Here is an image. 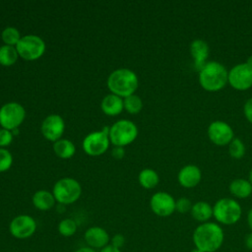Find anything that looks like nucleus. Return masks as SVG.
<instances>
[{"label":"nucleus","mask_w":252,"mask_h":252,"mask_svg":"<svg viewBox=\"0 0 252 252\" xmlns=\"http://www.w3.org/2000/svg\"><path fill=\"white\" fill-rule=\"evenodd\" d=\"M192 240L195 248L203 252H216L222 246L223 229L218 222L200 223L193 231Z\"/></svg>","instance_id":"nucleus-1"},{"label":"nucleus","mask_w":252,"mask_h":252,"mask_svg":"<svg viewBox=\"0 0 252 252\" xmlns=\"http://www.w3.org/2000/svg\"><path fill=\"white\" fill-rule=\"evenodd\" d=\"M228 83V71L218 61H209L199 71V84L207 92H218Z\"/></svg>","instance_id":"nucleus-2"},{"label":"nucleus","mask_w":252,"mask_h":252,"mask_svg":"<svg viewBox=\"0 0 252 252\" xmlns=\"http://www.w3.org/2000/svg\"><path fill=\"white\" fill-rule=\"evenodd\" d=\"M138 85L137 75L132 70L126 68L113 71L107 79V87L110 92L124 98L134 94Z\"/></svg>","instance_id":"nucleus-3"},{"label":"nucleus","mask_w":252,"mask_h":252,"mask_svg":"<svg viewBox=\"0 0 252 252\" xmlns=\"http://www.w3.org/2000/svg\"><path fill=\"white\" fill-rule=\"evenodd\" d=\"M242 210L239 203L231 198H220L213 206V217L219 224L232 225L241 218Z\"/></svg>","instance_id":"nucleus-4"},{"label":"nucleus","mask_w":252,"mask_h":252,"mask_svg":"<svg viewBox=\"0 0 252 252\" xmlns=\"http://www.w3.org/2000/svg\"><path fill=\"white\" fill-rule=\"evenodd\" d=\"M138 136L137 126L130 120H119L109 128V141L116 147H124Z\"/></svg>","instance_id":"nucleus-5"},{"label":"nucleus","mask_w":252,"mask_h":252,"mask_svg":"<svg viewBox=\"0 0 252 252\" xmlns=\"http://www.w3.org/2000/svg\"><path fill=\"white\" fill-rule=\"evenodd\" d=\"M82 193L80 183L73 178H62L58 180L53 187V196L57 202L69 205L76 202Z\"/></svg>","instance_id":"nucleus-6"},{"label":"nucleus","mask_w":252,"mask_h":252,"mask_svg":"<svg viewBox=\"0 0 252 252\" xmlns=\"http://www.w3.org/2000/svg\"><path fill=\"white\" fill-rule=\"evenodd\" d=\"M16 49L22 58L32 61L36 60L43 55L45 51V43L39 36L30 34L21 37L16 45Z\"/></svg>","instance_id":"nucleus-7"},{"label":"nucleus","mask_w":252,"mask_h":252,"mask_svg":"<svg viewBox=\"0 0 252 252\" xmlns=\"http://www.w3.org/2000/svg\"><path fill=\"white\" fill-rule=\"evenodd\" d=\"M25 108L18 102H8L0 108V125L3 129L16 130L24 121Z\"/></svg>","instance_id":"nucleus-8"},{"label":"nucleus","mask_w":252,"mask_h":252,"mask_svg":"<svg viewBox=\"0 0 252 252\" xmlns=\"http://www.w3.org/2000/svg\"><path fill=\"white\" fill-rule=\"evenodd\" d=\"M109 129L104 127L101 131L92 132L83 141V149L89 156L102 155L109 147Z\"/></svg>","instance_id":"nucleus-9"},{"label":"nucleus","mask_w":252,"mask_h":252,"mask_svg":"<svg viewBox=\"0 0 252 252\" xmlns=\"http://www.w3.org/2000/svg\"><path fill=\"white\" fill-rule=\"evenodd\" d=\"M228 84L237 91H246L252 87V67L239 63L228 71Z\"/></svg>","instance_id":"nucleus-10"},{"label":"nucleus","mask_w":252,"mask_h":252,"mask_svg":"<svg viewBox=\"0 0 252 252\" xmlns=\"http://www.w3.org/2000/svg\"><path fill=\"white\" fill-rule=\"evenodd\" d=\"M36 230L34 219L29 215H20L15 217L10 224L9 231L12 236L18 239H26L33 235Z\"/></svg>","instance_id":"nucleus-11"},{"label":"nucleus","mask_w":252,"mask_h":252,"mask_svg":"<svg viewBox=\"0 0 252 252\" xmlns=\"http://www.w3.org/2000/svg\"><path fill=\"white\" fill-rule=\"evenodd\" d=\"M207 132L210 141L217 146L228 145L234 138L231 126L220 120H216L210 123Z\"/></svg>","instance_id":"nucleus-12"},{"label":"nucleus","mask_w":252,"mask_h":252,"mask_svg":"<svg viewBox=\"0 0 252 252\" xmlns=\"http://www.w3.org/2000/svg\"><path fill=\"white\" fill-rule=\"evenodd\" d=\"M150 207L158 217H169L175 212V200L166 192H157L150 200Z\"/></svg>","instance_id":"nucleus-13"},{"label":"nucleus","mask_w":252,"mask_h":252,"mask_svg":"<svg viewBox=\"0 0 252 252\" xmlns=\"http://www.w3.org/2000/svg\"><path fill=\"white\" fill-rule=\"evenodd\" d=\"M65 129V124L60 115H48L41 124V133L45 139L56 142L60 140Z\"/></svg>","instance_id":"nucleus-14"},{"label":"nucleus","mask_w":252,"mask_h":252,"mask_svg":"<svg viewBox=\"0 0 252 252\" xmlns=\"http://www.w3.org/2000/svg\"><path fill=\"white\" fill-rule=\"evenodd\" d=\"M189 49H190V54L193 58L194 68L200 71L204 67V65L208 62L207 59L210 54V47L205 40L197 38L190 43Z\"/></svg>","instance_id":"nucleus-15"},{"label":"nucleus","mask_w":252,"mask_h":252,"mask_svg":"<svg viewBox=\"0 0 252 252\" xmlns=\"http://www.w3.org/2000/svg\"><path fill=\"white\" fill-rule=\"evenodd\" d=\"M85 241L89 247L94 249H102L110 241L107 231L100 226H92L88 228L84 235Z\"/></svg>","instance_id":"nucleus-16"},{"label":"nucleus","mask_w":252,"mask_h":252,"mask_svg":"<svg viewBox=\"0 0 252 252\" xmlns=\"http://www.w3.org/2000/svg\"><path fill=\"white\" fill-rule=\"evenodd\" d=\"M202 178L200 168L195 164H187L183 166L177 175L178 182L185 188H193L197 186Z\"/></svg>","instance_id":"nucleus-17"},{"label":"nucleus","mask_w":252,"mask_h":252,"mask_svg":"<svg viewBox=\"0 0 252 252\" xmlns=\"http://www.w3.org/2000/svg\"><path fill=\"white\" fill-rule=\"evenodd\" d=\"M124 108L122 97L116 95V94H108L103 97L101 101V109L103 113L106 115L114 116L118 115L122 112V109Z\"/></svg>","instance_id":"nucleus-18"},{"label":"nucleus","mask_w":252,"mask_h":252,"mask_svg":"<svg viewBox=\"0 0 252 252\" xmlns=\"http://www.w3.org/2000/svg\"><path fill=\"white\" fill-rule=\"evenodd\" d=\"M190 213L196 221L207 222L213 217V207L208 202L199 201L193 204Z\"/></svg>","instance_id":"nucleus-19"},{"label":"nucleus","mask_w":252,"mask_h":252,"mask_svg":"<svg viewBox=\"0 0 252 252\" xmlns=\"http://www.w3.org/2000/svg\"><path fill=\"white\" fill-rule=\"evenodd\" d=\"M229 192L238 199H245L252 194V185L249 180L236 178L230 182Z\"/></svg>","instance_id":"nucleus-20"},{"label":"nucleus","mask_w":252,"mask_h":252,"mask_svg":"<svg viewBox=\"0 0 252 252\" xmlns=\"http://www.w3.org/2000/svg\"><path fill=\"white\" fill-rule=\"evenodd\" d=\"M55 201L53 194L46 190H38L32 196L33 206L40 211H47L51 209L54 206Z\"/></svg>","instance_id":"nucleus-21"},{"label":"nucleus","mask_w":252,"mask_h":252,"mask_svg":"<svg viewBox=\"0 0 252 252\" xmlns=\"http://www.w3.org/2000/svg\"><path fill=\"white\" fill-rule=\"evenodd\" d=\"M53 150L57 157L61 158H70L75 154V146L74 144L67 139H60L54 142Z\"/></svg>","instance_id":"nucleus-22"},{"label":"nucleus","mask_w":252,"mask_h":252,"mask_svg":"<svg viewBox=\"0 0 252 252\" xmlns=\"http://www.w3.org/2000/svg\"><path fill=\"white\" fill-rule=\"evenodd\" d=\"M138 180L142 187L146 189H152L158 185L159 181V177L157 171H155L154 169L146 168L139 173Z\"/></svg>","instance_id":"nucleus-23"},{"label":"nucleus","mask_w":252,"mask_h":252,"mask_svg":"<svg viewBox=\"0 0 252 252\" xmlns=\"http://www.w3.org/2000/svg\"><path fill=\"white\" fill-rule=\"evenodd\" d=\"M19 53L16 46L3 45L0 47V64L3 66H12L18 60Z\"/></svg>","instance_id":"nucleus-24"},{"label":"nucleus","mask_w":252,"mask_h":252,"mask_svg":"<svg viewBox=\"0 0 252 252\" xmlns=\"http://www.w3.org/2000/svg\"><path fill=\"white\" fill-rule=\"evenodd\" d=\"M123 104H124V108L127 110V112H129L131 114L139 113L143 107L142 99L136 94H132V95L125 97L123 99Z\"/></svg>","instance_id":"nucleus-25"},{"label":"nucleus","mask_w":252,"mask_h":252,"mask_svg":"<svg viewBox=\"0 0 252 252\" xmlns=\"http://www.w3.org/2000/svg\"><path fill=\"white\" fill-rule=\"evenodd\" d=\"M1 37H2V40L4 41L5 45H10V46L17 45L21 39L20 32L16 28H13V27L6 28L2 32Z\"/></svg>","instance_id":"nucleus-26"},{"label":"nucleus","mask_w":252,"mask_h":252,"mask_svg":"<svg viewBox=\"0 0 252 252\" xmlns=\"http://www.w3.org/2000/svg\"><path fill=\"white\" fill-rule=\"evenodd\" d=\"M228 153L232 158L240 159L245 155V146L239 138H233L228 144Z\"/></svg>","instance_id":"nucleus-27"},{"label":"nucleus","mask_w":252,"mask_h":252,"mask_svg":"<svg viewBox=\"0 0 252 252\" xmlns=\"http://www.w3.org/2000/svg\"><path fill=\"white\" fill-rule=\"evenodd\" d=\"M58 231L62 236L70 237L77 231V223L72 219H64L58 224Z\"/></svg>","instance_id":"nucleus-28"},{"label":"nucleus","mask_w":252,"mask_h":252,"mask_svg":"<svg viewBox=\"0 0 252 252\" xmlns=\"http://www.w3.org/2000/svg\"><path fill=\"white\" fill-rule=\"evenodd\" d=\"M13 163L11 153L3 148H0V172L8 170Z\"/></svg>","instance_id":"nucleus-29"},{"label":"nucleus","mask_w":252,"mask_h":252,"mask_svg":"<svg viewBox=\"0 0 252 252\" xmlns=\"http://www.w3.org/2000/svg\"><path fill=\"white\" fill-rule=\"evenodd\" d=\"M192 206L193 204L186 197H181L175 201V211L180 214H186L188 212H191Z\"/></svg>","instance_id":"nucleus-30"},{"label":"nucleus","mask_w":252,"mask_h":252,"mask_svg":"<svg viewBox=\"0 0 252 252\" xmlns=\"http://www.w3.org/2000/svg\"><path fill=\"white\" fill-rule=\"evenodd\" d=\"M13 141V132L7 129H0V147H7Z\"/></svg>","instance_id":"nucleus-31"},{"label":"nucleus","mask_w":252,"mask_h":252,"mask_svg":"<svg viewBox=\"0 0 252 252\" xmlns=\"http://www.w3.org/2000/svg\"><path fill=\"white\" fill-rule=\"evenodd\" d=\"M110 244H111L112 246H114V247L120 249V248L123 247L124 244H125V237H124L122 234L117 233V234H115V235L110 239Z\"/></svg>","instance_id":"nucleus-32"},{"label":"nucleus","mask_w":252,"mask_h":252,"mask_svg":"<svg viewBox=\"0 0 252 252\" xmlns=\"http://www.w3.org/2000/svg\"><path fill=\"white\" fill-rule=\"evenodd\" d=\"M243 112L246 117V119L252 124V97L246 100L244 107H243Z\"/></svg>","instance_id":"nucleus-33"},{"label":"nucleus","mask_w":252,"mask_h":252,"mask_svg":"<svg viewBox=\"0 0 252 252\" xmlns=\"http://www.w3.org/2000/svg\"><path fill=\"white\" fill-rule=\"evenodd\" d=\"M111 154H112L113 158L120 159V158H122L124 157V150H123L122 147H116L115 149L112 150Z\"/></svg>","instance_id":"nucleus-34"},{"label":"nucleus","mask_w":252,"mask_h":252,"mask_svg":"<svg viewBox=\"0 0 252 252\" xmlns=\"http://www.w3.org/2000/svg\"><path fill=\"white\" fill-rule=\"evenodd\" d=\"M244 245L248 250H252V231L244 236Z\"/></svg>","instance_id":"nucleus-35"},{"label":"nucleus","mask_w":252,"mask_h":252,"mask_svg":"<svg viewBox=\"0 0 252 252\" xmlns=\"http://www.w3.org/2000/svg\"><path fill=\"white\" fill-rule=\"evenodd\" d=\"M99 252H122V251L120 249L112 246L111 244H108L105 247H103L102 249H100Z\"/></svg>","instance_id":"nucleus-36"},{"label":"nucleus","mask_w":252,"mask_h":252,"mask_svg":"<svg viewBox=\"0 0 252 252\" xmlns=\"http://www.w3.org/2000/svg\"><path fill=\"white\" fill-rule=\"evenodd\" d=\"M247 224L250 230L252 231V208L247 213Z\"/></svg>","instance_id":"nucleus-37"},{"label":"nucleus","mask_w":252,"mask_h":252,"mask_svg":"<svg viewBox=\"0 0 252 252\" xmlns=\"http://www.w3.org/2000/svg\"><path fill=\"white\" fill-rule=\"evenodd\" d=\"M75 252H96V250L94 248H91L89 246H86V247H81V248L77 249Z\"/></svg>","instance_id":"nucleus-38"},{"label":"nucleus","mask_w":252,"mask_h":252,"mask_svg":"<svg viewBox=\"0 0 252 252\" xmlns=\"http://www.w3.org/2000/svg\"><path fill=\"white\" fill-rule=\"evenodd\" d=\"M245 63L252 67V55H250V56L247 58V60H246V62H245Z\"/></svg>","instance_id":"nucleus-39"},{"label":"nucleus","mask_w":252,"mask_h":252,"mask_svg":"<svg viewBox=\"0 0 252 252\" xmlns=\"http://www.w3.org/2000/svg\"><path fill=\"white\" fill-rule=\"evenodd\" d=\"M249 182H250L251 185H252V168L250 169V172H249Z\"/></svg>","instance_id":"nucleus-40"},{"label":"nucleus","mask_w":252,"mask_h":252,"mask_svg":"<svg viewBox=\"0 0 252 252\" xmlns=\"http://www.w3.org/2000/svg\"><path fill=\"white\" fill-rule=\"evenodd\" d=\"M190 252H203V251H201V250H199V249H197V248H194V249H192Z\"/></svg>","instance_id":"nucleus-41"}]
</instances>
